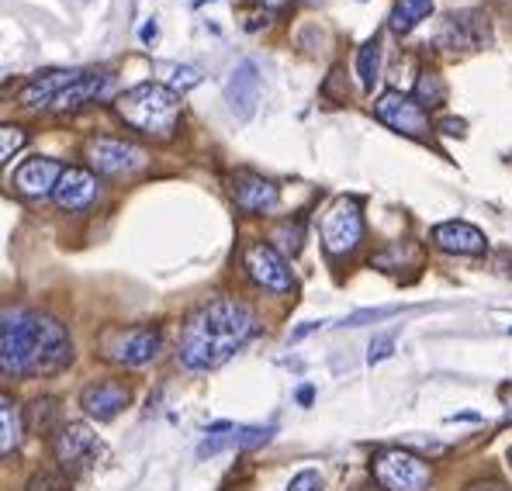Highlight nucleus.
Listing matches in <instances>:
<instances>
[{"label": "nucleus", "mask_w": 512, "mask_h": 491, "mask_svg": "<svg viewBox=\"0 0 512 491\" xmlns=\"http://www.w3.org/2000/svg\"><path fill=\"white\" fill-rule=\"evenodd\" d=\"M256 329L260 322L250 305L236 298H218L184 322L177 357L187 370H215L236 357V350L250 343Z\"/></svg>", "instance_id": "f257e3e1"}, {"label": "nucleus", "mask_w": 512, "mask_h": 491, "mask_svg": "<svg viewBox=\"0 0 512 491\" xmlns=\"http://www.w3.org/2000/svg\"><path fill=\"white\" fill-rule=\"evenodd\" d=\"M115 115L122 118L128 128L149 139H170L173 128L180 122V94L170 90L167 83L149 80L135 83L115 101Z\"/></svg>", "instance_id": "f03ea898"}, {"label": "nucleus", "mask_w": 512, "mask_h": 491, "mask_svg": "<svg viewBox=\"0 0 512 491\" xmlns=\"http://www.w3.org/2000/svg\"><path fill=\"white\" fill-rule=\"evenodd\" d=\"M371 474L384 491H426L433 481V467L419 453L402 447H384L371 460Z\"/></svg>", "instance_id": "7ed1b4c3"}, {"label": "nucleus", "mask_w": 512, "mask_h": 491, "mask_svg": "<svg viewBox=\"0 0 512 491\" xmlns=\"http://www.w3.org/2000/svg\"><path fill=\"white\" fill-rule=\"evenodd\" d=\"M35 336H39V315L25 308H7L0 322V370L11 374H28L35 353Z\"/></svg>", "instance_id": "20e7f679"}, {"label": "nucleus", "mask_w": 512, "mask_h": 491, "mask_svg": "<svg viewBox=\"0 0 512 491\" xmlns=\"http://www.w3.org/2000/svg\"><path fill=\"white\" fill-rule=\"evenodd\" d=\"M160 353V329L132 326V329H108L101 336V357L122 367H142Z\"/></svg>", "instance_id": "39448f33"}, {"label": "nucleus", "mask_w": 512, "mask_h": 491, "mask_svg": "<svg viewBox=\"0 0 512 491\" xmlns=\"http://www.w3.org/2000/svg\"><path fill=\"white\" fill-rule=\"evenodd\" d=\"M364 239V211L357 198H340L322 218V246L329 256H346Z\"/></svg>", "instance_id": "423d86ee"}, {"label": "nucleus", "mask_w": 512, "mask_h": 491, "mask_svg": "<svg viewBox=\"0 0 512 491\" xmlns=\"http://www.w3.org/2000/svg\"><path fill=\"white\" fill-rule=\"evenodd\" d=\"M243 267H246V274H250V281L256 287H263V291H270V294H288L291 287H295V277H291V267H288V256H284L274 243L246 246Z\"/></svg>", "instance_id": "0eeeda50"}, {"label": "nucleus", "mask_w": 512, "mask_h": 491, "mask_svg": "<svg viewBox=\"0 0 512 491\" xmlns=\"http://www.w3.org/2000/svg\"><path fill=\"white\" fill-rule=\"evenodd\" d=\"M52 453L66 474H84L101 457V443H97V433H90L87 422H63V429L52 436Z\"/></svg>", "instance_id": "6e6552de"}, {"label": "nucleus", "mask_w": 512, "mask_h": 491, "mask_svg": "<svg viewBox=\"0 0 512 491\" xmlns=\"http://www.w3.org/2000/svg\"><path fill=\"white\" fill-rule=\"evenodd\" d=\"M73 360V343L66 336L63 322H56L52 315H39V336H35V353H32V367L28 374L35 377H49L66 370Z\"/></svg>", "instance_id": "1a4fd4ad"}, {"label": "nucleus", "mask_w": 512, "mask_h": 491, "mask_svg": "<svg viewBox=\"0 0 512 491\" xmlns=\"http://www.w3.org/2000/svg\"><path fill=\"white\" fill-rule=\"evenodd\" d=\"M374 115L388 128H395L398 135H409V139H426L429 135L426 108L416 97L402 94V90H384L378 101H374Z\"/></svg>", "instance_id": "9d476101"}, {"label": "nucleus", "mask_w": 512, "mask_h": 491, "mask_svg": "<svg viewBox=\"0 0 512 491\" xmlns=\"http://www.w3.org/2000/svg\"><path fill=\"white\" fill-rule=\"evenodd\" d=\"M84 156L94 166V173H104V177H128L146 166V153L122 139H90Z\"/></svg>", "instance_id": "9b49d317"}, {"label": "nucleus", "mask_w": 512, "mask_h": 491, "mask_svg": "<svg viewBox=\"0 0 512 491\" xmlns=\"http://www.w3.org/2000/svg\"><path fill=\"white\" fill-rule=\"evenodd\" d=\"M436 42L443 49H481L488 42V14L481 11H457L447 14L436 32Z\"/></svg>", "instance_id": "f8f14e48"}, {"label": "nucleus", "mask_w": 512, "mask_h": 491, "mask_svg": "<svg viewBox=\"0 0 512 491\" xmlns=\"http://www.w3.org/2000/svg\"><path fill=\"white\" fill-rule=\"evenodd\" d=\"M225 104H229V111L239 122H250L256 115V104H260V70H256L253 59H243L232 70L229 83H225Z\"/></svg>", "instance_id": "ddd939ff"}, {"label": "nucleus", "mask_w": 512, "mask_h": 491, "mask_svg": "<svg viewBox=\"0 0 512 491\" xmlns=\"http://www.w3.org/2000/svg\"><path fill=\"white\" fill-rule=\"evenodd\" d=\"M128 402H132V391H128L125 381H115V377H104V381H94L80 391V405H84V412L97 422L115 419Z\"/></svg>", "instance_id": "4468645a"}, {"label": "nucleus", "mask_w": 512, "mask_h": 491, "mask_svg": "<svg viewBox=\"0 0 512 491\" xmlns=\"http://www.w3.org/2000/svg\"><path fill=\"white\" fill-rule=\"evenodd\" d=\"M63 166L56 160H45V156H35V160L21 163L14 170V191L25 194V198H52L63 180Z\"/></svg>", "instance_id": "2eb2a0df"}, {"label": "nucleus", "mask_w": 512, "mask_h": 491, "mask_svg": "<svg viewBox=\"0 0 512 491\" xmlns=\"http://www.w3.org/2000/svg\"><path fill=\"white\" fill-rule=\"evenodd\" d=\"M232 198H236V205L243 211H250V215H267V211L277 208L281 191L267 177H256V173L243 170L232 177Z\"/></svg>", "instance_id": "dca6fc26"}, {"label": "nucleus", "mask_w": 512, "mask_h": 491, "mask_svg": "<svg viewBox=\"0 0 512 491\" xmlns=\"http://www.w3.org/2000/svg\"><path fill=\"white\" fill-rule=\"evenodd\" d=\"M97 194H101V184H97V173L84 170V166H70V170L63 173V180H59L56 187V205L63 211H84L97 201Z\"/></svg>", "instance_id": "f3484780"}, {"label": "nucleus", "mask_w": 512, "mask_h": 491, "mask_svg": "<svg viewBox=\"0 0 512 491\" xmlns=\"http://www.w3.org/2000/svg\"><path fill=\"white\" fill-rule=\"evenodd\" d=\"M429 239H433L436 249L454 253V256H485L488 253L485 232L474 229V225H468V222H440Z\"/></svg>", "instance_id": "a211bd4d"}, {"label": "nucleus", "mask_w": 512, "mask_h": 491, "mask_svg": "<svg viewBox=\"0 0 512 491\" xmlns=\"http://www.w3.org/2000/svg\"><path fill=\"white\" fill-rule=\"evenodd\" d=\"M80 77H84V70H49V73H39L35 80L25 83V90H21V104L25 108H52V104L59 101V94H63L66 87H73Z\"/></svg>", "instance_id": "6ab92c4d"}, {"label": "nucleus", "mask_w": 512, "mask_h": 491, "mask_svg": "<svg viewBox=\"0 0 512 491\" xmlns=\"http://www.w3.org/2000/svg\"><path fill=\"white\" fill-rule=\"evenodd\" d=\"M111 83V73L104 70H84V77H80L73 87H66L63 94H59V101L52 104V111H77L84 108V104L97 101V97L104 94V87Z\"/></svg>", "instance_id": "aec40b11"}, {"label": "nucleus", "mask_w": 512, "mask_h": 491, "mask_svg": "<svg viewBox=\"0 0 512 491\" xmlns=\"http://www.w3.org/2000/svg\"><path fill=\"white\" fill-rule=\"evenodd\" d=\"M0 429H4V433H0V453L11 457V453L21 447L25 429H28V422L21 419V412H18V405H14L11 395L0 398Z\"/></svg>", "instance_id": "412c9836"}, {"label": "nucleus", "mask_w": 512, "mask_h": 491, "mask_svg": "<svg viewBox=\"0 0 512 491\" xmlns=\"http://www.w3.org/2000/svg\"><path fill=\"white\" fill-rule=\"evenodd\" d=\"M429 14H433V0H395V7H391V18H388V28L395 35H409L412 28L423 25Z\"/></svg>", "instance_id": "4be33fe9"}, {"label": "nucleus", "mask_w": 512, "mask_h": 491, "mask_svg": "<svg viewBox=\"0 0 512 491\" xmlns=\"http://www.w3.org/2000/svg\"><path fill=\"white\" fill-rule=\"evenodd\" d=\"M59 402L56 398H35L32 405H28L25 412V422H28V433H39V436H56L59 429H63V422H59Z\"/></svg>", "instance_id": "5701e85b"}, {"label": "nucleus", "mask_w": 512, "mask_h": 491, "mask_svg": "<svg viewBox=\"0 0 512 491\" xmlns=\"http://www.w3.org/2000/svg\"><path fill=\"white\" fill-rule=\"evenodd\" d=\"M416 101L423 104V108L436 111L447 104V80H443V73L436 70H423L416 80Z\"/></svg>", "instance_id": "b1692460"}, {"label": "nucleus", "mask_w": 512, "mask_h": 491, "mask_svg": "<svg viewBox=\"0 0 512 491\" xmlns=\"http://www.w3.org/2000/svg\"><path fill=\"white\" fill-rule=\"evenodd\" d=\"M239 429H243V426H232V422H215V426L208 429L205 443L198 447V457H215V453L225 450V447H239Z\"/></svg>", "instance_id": "393cba45"}, {"label": "nucleus", "mask_w": 512, "mask_h": 491, "mask_svg": "<svg viewBox=\"0 0 512 491\" xmlns=\"http://www.w3.org/2000/svg\"><path fill=\"white\" fill-rule=\"evenodd\" d=\"M378 70H381V42L371 39L357 49V77H360V83H364V90H374Z\"/></svg>", "instance_id": "a878e982"}, {"label": "nucleus", "mask_w": 512, "mask_h": 491, "mask_svg": "<svg viewBox=\"0 0 512 491\" xmlns=\"http://www.w3.org/2000/svg\"><path fill=\"white\" fill-rule=\"evenodd\" d=\"M160 83H167L170 90H177V94H184V90L198 87V83H201V73L194 70V66L163 63V66H160Z\"/></svg>", "instance_id": "bb28decb"}, {"label": "nucleus", "mask_w": 512, "mask_h": 491, "mask_svg": "<svg viewBox=\"0 0 512 491\" xmlns=\"http://www.w3.org/2000/svg\"><path fill=\"white\" fill-rule=\"evenodd\" d=\"M25 142H28V135L21 125H11V122L0 125V163H11V156L18 153Z\"/></svg>", "instance_id": "cd10ccee"}, {"label": "nucleus", "mask_w": 512, "mask_h": 491, "mask_svg": "<svg viewBox=\"0 0 512 491\" xmlns=\"http://www.w3.org/2000/svg\"><path fill=\"white\" fill-rule=\"evenodd\" d=\"M301 236H305V232H301V225H298V222H295V225H291V222H281V225L274 229V236H270V239H274V246H277V249H284V253L295 256L298 249H301Z\"/></svg>", "instance_id": "c85d7f7f"}, {"label": "nucleus", "mask_w": 512, "mask_h": 491, "mask_svg": "<svg viewBox=\"0 0 512 491\" xmlns=\"http://www.w3.org/2000/svg\"><path fill=\"white\" fill-rule=\"evenodd\" d=\"M25 491H70V485H66V478H59V474L42 471V474H35V478L28 481Z\"/></svg>", "instance_id": "c756f323"}, {"label": "nucleus", "mask_w": 512, "mask_h": 491, "mask_svg": "<svg viewBox=\"0 0 512 491\" xmlns=\"http://www.w3.org/2000/svg\"><path fill=\"white\" fill-rule=\"evenodd\" d=\"M391 353H395V332H381V336L371 343V353H367V360H371V364H378V360H388Z\"/></svg>", "instance_id": "7c9ffc66"}, {"label": "nucleus", "mask_w": 512, "mask_h": 491, "mask_svg": "<svg viewBox=\"0 0 512 491\" xmlns=\"http://www.w3.org/2000/svg\"><path fill=\"white\" fill-rule=\"evenodd\" d=\"M288 491H322V474L319 471H298L291 478Z\"/></svg>", "instance_id": "2f4dec72"}, {"label": "nucleus", "mask_w": 512, "mask_h": 491, "mask_svg": "<svg viewBox=\"0 0 512 491\" xmlns=\"http://www.w3.org/2000/svg\"><path fill=\"white\" fill-rule=\"evenodd\" d=\"M395 308H374V312H353L350 319H346V326H364L367 319H384V315H391Z\"/></svg>", "instance_id": "473e14b6"}, {"label": "nucleus", "mask_w": 512, "mask_h": 491, "mask_svg": "<svg viewBox=\"0 0 512 491\" xmlns=\"http://www.w3.org/2000/svg\"><path fill=\"white\" fill-rule=\"evenodd\" d=\"M250 4H253V7H260L263 14H281L284 7L291 4V0H250Z\"/></svg>", "instance_id": "72a5a7b5"}, {"label": "nucleus", "mask_w": 512, "mask_h": 491, "mask_svg": "<svg viewBox=\"0 0 512 491\" xmlns=\"http://www.w3.org/2000/svg\"><path fill=\"white\" fill-rule=\"evenodd\" d=\"M464 491H512V488H506L502 481H495V478H488V481H474V485H468Z\"/></svg>", "instance_id": "f704fd0d"}, {"label": "nucleus", "mask_w": 512, "mask_h": 491, "mask_svg": "<svg viewBox=\"0 0 512 491\" xmlns=\"http://www.w3.org/2000/svg\"><path fill=\"white\" fill-rule=\"evenodd\" d=\"M440 132H447V135H464V122H461V118H443V122H440Z\"/></svg>", "instance_id": "c9c22d12"}, {"label": "nucleus", "mask_w": 512, "mask_h": 491, "mask_svg": "<svg viewBox=\"0 0 512 491\" xmlns=\"http://www.w3.org/2000/svg\"><path fill=\"white\" fill-rule=\"evenodd\" d=\"M319 326H322V322H308V326L295 329V332H291V343H298L301 336H308V332H315V329H319Z\"/></svg>", "instance_id": "e433bc0d"}, {"label": "nucleus", "mask_w": 512, "mask_h": 491, "mask_svg": "<svg viewBox=\"0 0 512 491\" xmlns=\"http://www.w3.org/2000/svg\"><path fill=\"white\" fill-rule=\"evenodd\" d=\"M156 39V21H146L142 25V42H153Z\"/></svg>", "instance_id": "4c0bfd02"}, {"label": "nucleus", "mask_w": 512, "mask_h": 491, "mask_svg": "<svg viewBox=\"0 0 512 491\" xmlns=\"http://www.w3.org/2000/svg\"><path fill=\"white\" fill-rule=\"evenodd\" d=\"M502 398L509 402V419H512V384H506V388H502Z\"/></svg>", "instance_id": "58836bf2"}, {"label": "nucleus", "mask_w": 512, "mask_h": 491, "mask_svg": "<svg viewBox=\"0 0 512 491\" xmlns=\"http://www.w3.org/2000/svg\"><path fill=\"white\" fill-rule=\"evenodd\" d=\"M509 464H512V447H509Z\"/></svg>", "instance_id": "ea45409f"}]
</instances>
